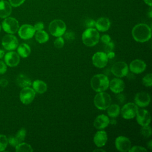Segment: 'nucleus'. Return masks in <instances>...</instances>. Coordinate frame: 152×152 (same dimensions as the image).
Masks as SVG:
<instances>
[{"instance_id":"nucleus-50","label":"nucleus","mask_w":152,"mask_h":152,"mask_svg":"<svg viewBox=\"0 0 152 152\" xmlns=\"http://www.w3.org/2000/svg\"><path fill=\"white\" fill-rule=\"evenodd\" d=\"M1 29H2V27H1V26L0 25V32H1Z\"/></svg>"},{"instance_id":"nucleus-8","label":"nucleus","mask_w":152,"mask_h":152,"mask_svg":"<svg viewBox=\"0 0 152 152\" xmlns=\"http://www.w3.org/2000/svg\"><path fill=\"white\" fill-rule=\"evenodd\" d=\"M1 44L5 49L9 51L14 50L18 46V40L14 35L7 34L3 37Z\"/></svg>"},{"instance_id":"nucleus-12","label":"nucleus","mask_w":152,"mask_h":152,"mask_svg":"<svg viewBox=\"0 0 152 152\" xmlns=\"http://www.w3.org/2000/svg\"><path fill=\"white\" fill-rule=\"evenodd\" d=\"M108 58L104 52H97L92 56V62L94 66L98 68H103L106 66Z\"/></svg>"},{"instance_id":"nucleus-39","label":"nucleus","mask_w":152,"mask_h":152,"mask_svg":"<svg viewBox=\"0 0 152 152\" xmlns=\"http://www.w3.org/2000/svg\"><path fill=\"white\" fill-rule=\"evenodd\" d=\"M101 41L104 43V44H106L107 43H109V42L111 41V38L110 36L108 34H103L101 38Z\"/></svg>"},{"instance_id":"nucleus-22","label":"nucleus","mask_w":152,"mask_h":152,"mask_svg":"<svg viewBox=\"0 0 152 152\" xmlns=\"http://www.w3.org/2000/svg\"><path fill=\"white\" fill-rule=\"evenodd\" d=\"M95 27L98 31L102 32L106 31L110 27V21L106 17H100L96 21Z\"/></svg>"},{"instance_id":"nucleus-33","label":"nucleus","mask_w":152,"mask_h":152,"mask_svg":"<svg viewBox=\"0 0 152 152\" xmlns=\"http://www.w3.org/2000/svg\"><path fill=\"white\" fill-rule=\"evenodd\" d=\"M64 43H65L64 39L61 36L57 37V38L54 41V46L55 48L58 49H61L63 48Z\"/></svg>"},{"instance_id":"nucleus-19","label":"nucleus","mask_w":152,"mask_h":152,"mask_svg":"<svg viewBox=\"0 0 152 152\" xmlns=\"http://www.w3.org/2000/svg\"><path fill=\"white\" fill-rule=\"evenodd\" d=\"M145 68L146 64L141 59H135L129 64V69L134 74H141L145 71Z\"/></svg>"},{"instance_id":"nucleus-6","label":"nucleus","mask_w":152,"mask_h":152,"mask_svg":"<svg viewBox=\"0 0 152 152\" xmlns=\"http://www.w3.org/2000/svg\"><path fill=\"white\" fill-rule=\"evenodd\" d=\"M1 27L4 31L12 34L16 33L20 27L18 21L17 19L11 17L5 18L2 23Z\"/></svg>"},{"instance_id":"nucleus-17","label":"nucleus","mask_w":152,"mask_h":152,"mask_svg":"<svg viewBox=\"0 0 152 152\" xmlns=\"http://www.w3.org/2000/svg\"><path fill=\"white\" fill-rule=\"evenodd\" d=\"M135 117L138 124L142 126L149 125L151 122L150 112L145 109H138Z\"/></svg>"},{"instance_id":"nucleus-18","label":"nucleus","mask_w":152,"mask_h":152,"mask_svg":"<svg viewBox=\"0 0 152 152\" xmlns=\"http://www.w3.org/2000/svg\"><path fill=\"white\" fill-rule=\"evenodd\" d=\"M110 90L115 93H120L125 88V83L124 81L119 78H113L109 84Z\"/></svg>"},{"instance_id":"nucleus-3","label":"nucleus","mask_w":152,"mask_h":152,"mask_svg":"<svg viewBox=\"0 0 152 152\" xmlns=\"http://www.w3.org/2000/svg\"><path fill=\"white\" fill-rule=\"evenodd\" d=\"M100 34L97 29L94 28H87L82 34L83 43L89 47L95 46L99 43Z\"/></svg>"},{"instance_id":"nucleus-16","label":"nucleus","mask_w":152,"mask_h":152,"mask_svg":"<svg viewBox=\"0 0 152 152\" xmlns=\"http://www.w3.org/2000/svg\"><path fill=\"white\" fill-rule=\"evenodd\" d=\"M26 135V130L25 128H22L20 129L15 135L10 136L8 138V143L12 147H15L18 144L24 141Z\"/></svg>"},{"instance_id":"nucleus-28","label":"nucleus","mask_w":152,"mask_h":152,"mask_svg":"<svg viewBox=\"0 0 152 152\" xmlns=\"http://www.w3.org/2000/svg\"><path fill=\"white\" fill-rule=\"evenodd\" d=\"M35 39L36 41L39 43H44L48 41L49 40V35L46 31L43 30L36 31L35 34Z\"/></svg>"},{"instance_id":"nucleus-1","label":"nucleus","mask_w":152,"mask_h":152,"mask_svg":"<svg viewBox=\"0 0 152 152\" xmlns=\"http://www.w3.org/2000/svg\"><path fill=\"white\" fill-rule=\"evenodd\" d=\"M131 33L134 39L141 43L147 42L151 37V28L144 23L135 25L133 27Z\"/></svg>"},{"instance_id":"nucleus-40","label":"nucleus","mask_w":152,"mask_h":152,"mask_svg":"<svg viewBox=\"0 0 152 152\" xmlns=\"http://www.w3.org/2000/svg\"><path fill=\"white\" fill-rule=\"evenodd\" d=\"M34 28L36 31L43 30L44 24L42 22H37L34 25Z\"/></svg>"},{"instance_id":"nucleus-38","label":"nucleus","mask_w":152,"mask_h":152,"mask_svg":"<svg viewBox=\"0 0 152 152\" xmlns=\"http://www.w3.org/2000/svg\"><path fill=\"white\" fill-rule=\"evenodd\" d=\"M96 21L93 19H88L86 21V26L87 28H94Z\"/></svg>"},{"instance_id":"nucleus-44","label":"nucleus","mask_w":152,"mask_h":152,"mask_svg":"<svg viewBox=\"0 0 152 152\" xmlns=\"http://www.w3.org/2000/svg\"><path fill=\"white\" fill-rule=\"evenodd\" d=\"M5 54V51L4 50L0 49V59H2L4 57Z\"/></svg>"},{"instance_id":"nucleus-20","label":"nucleus","mask_w":152,"mask_h":152,"mask_svg":"<svg viewBox=\"0 0 152 152\" xmlns=\"http://www.w3.org/2000/svg\"><path fill=\"white\" fill-rule=\"evenodd\" d=\"M107 141V135L106 131L100 129L97 131L93 138L94 144L98 147H102L105 145Z\"/></svg>"},{"instance_id":"nucleus-49","label":"nucleus","mask_w":152,"mask_h":152,"mask_svg":"<svg viewBox=\"0 0 152 152\" xmlns=\"http://www.w3.org/2000/svg\"><path fill=\"white\" fill-rule=\"evenodd\" d=\"M149 17H150V18L151 17V7H150V11H149Z\"/></svg>"},{"instance_id":"nucleus-2","label":"nucleus","mask_w":152,"mask_h":152,"mask_svg":"<svg viewBox=\"0 0 152 152\" xmlns=\"http://www.w3.org/2000/svg\"><path fill=\"white\" fill-rule=\"evenodd\" d=\"M109 80L108 77L102 74L94 75L91 79L90 85L96 92L104 91L109 88Z\"/></svg>"},{"instance_id":"nucleus-42","label":"nucleus","mask_w":152,"mask_h":152,"mask_svg":"<svg viewBox=\"0 0 152 152\" xmlns=\"http://www.w3.org/2000/svg\"><path fill=\"white\" fill-rule=\"evenodd\" d=\"M8 81L5 78H2L0 80V85L2 87H6L8 85Z\"/></svg>"},{"instance_id":"nucleus-45","label":"nucleus","mask_w":152,"mask_h":152,"mask_svg":"<svg viewBox=\"0 0 152 152\" xmlns=\"http://www.w3.org/2000/svg\"><path fill=\"white\" fill-rule=\"evenodd\" d=\"M144 2H145L147 5H148L150 6V7H151V5H152V1H151V0H144Z\"/></svg>"},{"instance_id":"nucleus-13","label":"nucleus","mask_w":152,"mask_h":152,"mask_svg":"<svg viewBox=\"0 0 152 152\" xmlns=\"http://www.w3.org/2000/svg\"><path fill=\"white\" fill-rule=\"evenodd\" d=\"M115 147L121 152L128 151L131 147V142L129 139L125 136H119L115 140Z\"/></svg>"},{"instance_id":"nucleus-37","label":"nucleus","mask_w":152,"mask_h":152,"mask_svg":"<svg viewBox=\"0 0 152 152\" xmlns=\"http://www.w3.org/2000/svg\"><path fill=\"white\" fill-rule=\"evenodd\" d=\"M7 70V65L5 62L0 60V74H4Z\"/></svg>"},{"instance_id":"nucleus-21","label":"nucleus","mask_w":152,"mask_h":152,"mask_svg":"<svg viewBox=\"0 0 152 152\" xmlns=\"http://www.w3.org/2000/svg\"><path fill=\"white\" fill-rule=\"evenodd\" d=\"M109 118L107 116L102 114L98 115L93 122L94 126L97 129H103L109 125Z\"/></svg>"},{"instance_id":"nucleus-7","label":"nucleus","mask_w":152,"mask_h":152,"mask_svg":"<svg viewBox=\"0 0 152 152\" xmlns=\"http://www.w3.org/2000/svg\"><path fill=\"white\" fill-rule=\"evenodd\" d=\"M138 110V108L135 103L129 102L122 106L120 112L124 119H131L135 117Z\"/></svg>"},{"instance_id":"nucleus-30","label":"nucleus","mask_w":152,"mask_h":152,"mask_svg":"<svg viewBox=\"0 0 152 152\" xmlns=\"http://www.w3.org/2000/svg\"><path fill=\"white\" fill-rule=\"evenodd\" d=\"M8 144V138L6 137V135L0 134V152L5 151L7 147Z\"/></svg>"},{"instance_id":"nucleus-32","label":"nucleus","mask_w":152,"mask_h":152,"mask_svg":"<svg viewBox=\"0 0 152 152\" xmlns=\"http://www.w3.org/2000/svg\"><path fill=\"white\" fill-rule=\"evenodd\" d=\"M142 84L145 87H151L152 86V74L151 73L145 75L142 80Z\"/></svg>"},{"instance_id":"nucleus-47","label":"nucleus","mask_w":152,"mask_h":152,"mask_svg":"<svg viewBox=\"0 0 152 152\" xmlns=\"http://www.w3.org/2000/svg\"><path fill=\"white\" fill-rule=\"evenodd\" d=\"M147 147H148V148L150 150H151L152 148V141L150 140L148 141V142H147Z\"/></svg>"},{"instance_id":"nucleus-41","label":"nucleus","mask_w":152,"mask_h":152,"mask_svg":"<svg viewBox=\"0 0 152 152\" xmlns=\"http://www.w3.org/2000/svg\"><path fill=\"white\" fill-rule=\"evenodd\" d=\"M64 34L65 37L67 40H73V39H74L75 34L72 31H68L66 33H65Z\"/></svg>"},{"instance_id":"nucleus-26","label":"nucleus","mask_w":152,"mask_h":152,"mask_svg":"<svg viewBox=\"0 0 152 152\" xmlns=\"http://www.w3.org/2000/svg\"><path fill=\"white\" fill-rule=\"evenodd\" d=\"M17 84L20 87H30L31 84V80L24 74L19 75L16 80Z\"/></svg>"},{"instance_id":"nucleus-9","label":"nucleus","mask_w":152,"mask_h":152,"mask_svg":"<svg viewBox=\"0 0 152 152\" xmlns=\"http://www.w3.org/2000/svg\"><path fill=\"white\" fill-rule=\"evenodd\" d=\"M36 92L33 88L30 87H23L20 92V100L24 104H28L34 100Z\"/></svg>"},{"instance_id":"nucleus-27","label":"nucleus","mask_w":152,"mask_h":152,"mask_svg":"<svg viewBox=\"0 0 152 152\" xmlns=\"http://www.w3.org/2000/svg\"><path fill=\"white\" fill-rule=\"evenodd\" d=\"M106 109L108 116L112 118H116L119 115L121 111L120 107L117 104H110Z\"/></svg>"},{"instance_id":"nucleus-4","label":"nucleus","mask_w":152,"mask_h":152,"mask_svg":"<svg viewBox=\"0 0 152 152\" xmlns=\"http://www.w3.org/2000/svg\"><path fill=\"white\" fill-rule=\"evenodd\" d=\"M111 102L110 96L104 91L98 92L94 98V104L100 110H106L111 104Z\"/></svg>"},{"instance_id":"nucleus-51","label":"nucleus","mask_w":152,"mask_h":152,"mask_svg":"<svg viewBox=\"0 0 152 152\" xmlns=\"http://www.w3.org/2000/svg\"><path fill=\"white\" fill-rule=\"evenodd\" d=\"M0 1H1V0H0Z\"/></svg>"},{"instance_id":"nucleus-14","label":"nucleus","mask_w":152,"mask_h":152,"mask_svg":"<svg viewBox=\"0 0 152 152\" xmlns=\"http://www.w3.org/2000/svg\"><path fill=\"white\" fill-rule=\"evenodd\" d=\"M4 62L7 66L10 67L17 66L20 63V56L17 53L13 50L9 51L6 53L4 55Z\"/></svg>"},{"instance_id":"nucleus-48","label":"nucleus","mask_w":152,"mask_h":152,"mask_svg":"<svg viewBox=\"0 0 152 152\" xmlns=\"http://www.w3.org/2000/svg\"><path fill=\"white\" fill-rule=\"evenodd\" d=\"M93 151H105V150L103 149H95L93 150Z\"/></svg>"},{"instance_id":"nucleus-29","label":"nucleus","mask_w":152,"mask_h":152,"mask_svg":"<svg viewBox=\"0 0 152 152\" xmlns=\"http://www.w3.org/2000/svg\"><path fill=\"white\" fill-rule=\"evenodd\" d=\"M17 152H32L33 149L31 146L26 142H21L15 147Z\"/></svg>"},{"instance_id":"nucleus-34","label":"nucleus","mask_w":152,"mask_h":152,"mask_svg":"<svg viewBox=\"0 0 152 152\" xmlns=\"http://www.w3.org/2000/svg\"><path fill=\"white\" fill-rule=\"evenodd\" d=\"M147 150L141 146L139 145H135L133 147H131V148L128 151L129 152H137V151H146Z\"/></svg>"},{"instance_id":"nucleus-5","label":"nucleus","mask_w":152,"mask_h":152,"mask_svg":"<svg viewBox=\"0 0 152 152\" xmlns=\"http://www.w3.org/2000/svg\"><path fill=\"white\" fill-rule=\"evenodd\" d=\"M66 30V24L60 19H55L52 21L49 25L50 33L55 37H59L64 35Z\"/></svg>"},{"instance_id":"nucleus-23","label":"nucleus","mask_w":152,"mask_h":152,"mask_svg":"<svg viewBox=\"0 0 152 152\" xmlns=\"http://www.w3.org/2000/svg\"><path fill=\"white\" fill-rule=\"evenodd\" d=\"M11 12L12 6L9 2L5 0L0 1V18H7L11 15Z\"/></svg>"},{"instance_id":"nucleus-31","label":"nucleus","mask_w":152,"mask_h":152,"mask_svg":"<svg viewBox=\"0 0 152 152\" xmlns=\"http://www.w3.org/2000/svg\"><path fill=\"white\" fill-rule=\"evenodd\" d=\"M140 132L144 137L148 138L151 135V134H152L151 127L148 125L142 126Z\"/></svg>"},{"instance_id":"nucleus-10","label":"nucleus","mask_w":152,"mask_h":152,"mask_svg":"<svg viewBox=\"0 0 152 152\" xmlns=\"http://www.w3.org/2000/svg\"><path fill=\"white\" fill-rule=\"evenodd\" d=\"M112 73L118 78L126 76L128 73V66L126 63L124 61L115 62L111 68Z\"/></svg>"},{"instance_id":"nucleus-43","label":"nucleus","mask_w":152,"mask_h":152,"mask_svg":"<svg viewBox=\"0 0 152 152\" xmlns=\"http://www.w3.org/2000/svg\"><path fill=\"white\" fill-rule=\"evenodd\" d=\"M106 53V55H107L108 59H112L115 56V53L113 51H110V52H107Z\"/></svg>"},{"instance_id":"nucleus-25","label":"nucleus","mask_w":152,"mask_h":152,"mask_svg":"<svg viewBox=\"0 0 152 152\" xmlns=\"http://www.w3.org/2000/svg\"><path fill=\"white\" fill-rule=\"evenodd\" d=\"M17 53L21 58H26L28 57L31 53V49L28 45L26 43H21L17 48Z\"/></svg>"},{"instance_id":"nucleus-36","label":"nucleus","mask_w":152,"mask_h":152,"mask_svg":"<svg viewBox=\"0 0 152 152\" xmlns=\"http://www.w3.org/2000/svg\"><path fill=\"white\" fill-rule=\"evenodd\" d=\"M104 45H105V46H104V51L106 53L109 52L110 51H112L113 48H114V46H115L114 43L112 41H110L109 43H107L106 44H104Z\"/></svg>"},{"instance_id":"nucleus-24","label":"nucleus","mask_w":152,"mask_h":152,"mask_svg":"<svg viewBox=\"0 0 152 152\" xmlns=\"http://www.w3.org/2000/svg\"><path fill=\"white\" fill-rule=\"evenodd\" d=\"M32 87L36 93L42 94L46 91L48 86L46 83L40 80H36L32 83Z\"/></svg>"},{"instance_id":"nucleus-15","label":"nucleus","mask_w":152,"mask_h":152,"mask_svg":"<svg viewBox=\"0 0 152 152\" xmlns=\"http://www.w3.org/2000/svg\"><path fill=\"white\" fill-rule=\"evenodd\" d=\"M150 100L151 97L150 94L145 91L138 93L137 94H136L134 98L135 103L137 104V106L141 107H144L147 106L150 104Z\"/></svg>"},{"instance_id":"nucleus-35","label":"nucleus","mask_w":152,"mask_h":152,"mask_svg":"<svg viewBox=\"0 0 152 152\" xmlns=\"http://www.w3.org/2000/svg\"><path fill=\"white\" fill-rule=\"evenodd\" d=\"M25 0H9V3L13 7H18L24 2Z\"/></svg>"},{"instance_id":"nucleus-11","label":"nucleus","mask_w":152,"mask_h":152,"mask_svg":"<svg viewBox=\"0 0 152 152\" xmlns=\"http://www.w3.org/2000/svg\"><path fill=\"white\" fill-rule=\"evenodd\" d=\"M36 33L34 26L28 24H24L20 26L18 30L19 37L24 40L32 38Z\"/></svg>"},{"instance_id":"nucleus-46","label":"nucleus","mask_w":152,"mask_h":152,"mask_svg":"<svg viewBox=\"0 0 152 152\" xmlns=\"http://www.w3.org/2000/svg\"><path fill=\"white\" fill-rule=\"evenodd\" d=\"M109 124H110L111 125H116V120L113 118V119H112L111 120L109 121Z\"/></svg>"}]
</instances>
